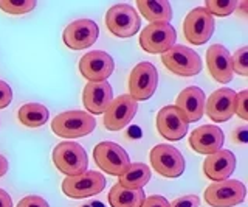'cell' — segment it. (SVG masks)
<instances>
[{
	"mask_svg": "<svg viewBox=\"0 0 248 207\" xmlns=\"http://www.w3.org/2000/svg\"><path fill=\"white\" fill-rule=\"evenodd\" d=\"M96 126L95 117L85 111H67L58 114L51 121L53 133L65 139H76L90 134Z\"/></svg>",
	"mask_w": 248,
	"mask_h": 207,
	"instance_id": "1",
	"label": "cell"
},
{
	"mask_svg": "<svg viewBox=\"0 0 248 207\" xmlns=\"http://www.w3.org/2000/svg\"><path fill=\"white\" fill-rule=\"evenodd\" d=\"M53 162L61 173L67 176H78L87 172L89 156L79 143L61 142L53 150Z\"/></svg>",
	"mask_w": 248,
	"mask_h": 207,
	"instance_id": "2",
	"label": "cell"
},
{
	"mask_svg": "<svg viewBox=\"0 0 248 207\" xmlns=\"http://www.w3.org/2000/svg\"><path fill=\"white\" fill-rule=\"evenodd\" d=\"M106 25L107 30L116 37H130L135 36L141 25L138 13L134 6L127 3L113 5L106 14Z\"/></svg>",
	"mask_w": 248,
	"mask_h": 207,
	"instance_id": "3",
	"label": "cell"
},
{
	"mask_svg": "<svg viewBox=\"0 0 248 207\" xmlns=\"http://www.w3.org/2000/svg\"><path fill=\"white\" fill-rule=\"evenodd\" d=\"M161 63L168 70L180 76H194L202 70V59L196 50L185 45H174L161 55Z\"/></svg>",
	"mask_w": 248,
	"mask_h": 207,
	"instance_id": "4",
	"label": "cell"
},
{
	"mask_svg": "<svg viewBox=\"0 0 248 207\" xmlns=\"http://www.w3.org/2000/svg\"><path fill=\"white\" fill-rule=\"evenodd\" d=\"M177 41L175 28L168 22L147 25L140 34V45L141 49L152 55H163L169 49H172Z\"/></svg>",
	"mask_w": 248,
	"mask_h": 207,
	"instance_id": "5",
	"label": "cell"
},
{
	"mask_svg": "<svg viewBox=\"0 0 248 207\" xmlns=\"http://www.w3.org/2000/svg\"><path fill=\"white\" fill-rule=\"evenodd\" d=\"M247 189L240 181L227 179L211 184L205 190V201L211 207H232L244 203Z\"/></svg>",
	"mask_w": 248,
	"mask_h": 207,
	"instance_id": "6",
	"label": "cell"
},
{
	"mask_svg": "<svg viewBox=\"0 0 248 207\" xmlns=\"http://www.w3.org/2000/svg\"><path fill=\"white\" fill-rule=\"evenodd\" d=\"M106 178L98 172L87 170L78 176H67L62 181V191L64 195L73 199H84L89 196H95L104 190Z\"/></svg>",
	"mask_w": 248,
	"mask_h": 207,
	"instance_id": "7",
	"label": "cell"
},
{
	"mask_svg": "<svg viewBox=\"0 0 248 207\" xmlns=\"http://www.w3.org/2000/svg\"><path fill=\"white\" fill-rule=\"evenodd\" d=\"M93 157L101 170L112 176L123 174L130 165L129 155L115 142L98 143L93 150Z\"/></svg>",
	"mask_w": 248,
	"mask_h": 207,
	"instance_id": "8",
	"label": "cell"
},
{
	"mask_svg": "<svg viewBox=\"0 0 248 207\" xmlns=\"http://www.w3.org/2000/svg\"><path fill=\"white\" fill-rule=\"evenodd\" d=\"M158 84V72L152 63L143 61L134 67L130 76H129V90L130 97L135 102H144L149 100L157 89Z\"/></svg>",
	"mask_w": 248,
	"mask_h": 207,
	"instance_id": "9",
	"label": "cell"
},
{
	"mask_svg": "<svg viewBox=\"0 0 248 207\" xmlns=\"http://www.w3.org/2000/svg\"><path fill=\"white\" fill-rule=\"evenodd\" d=\"M214 17L209 14L203 6L194 8L183 22V34L186 41L192 45H202L209 41L214 33Z\"/></svg>",
	"mask_w": 248,
	"mask_h": 207,
	"instance_id": "10",
	"label": "cell"
},
{
	"mask_svg": "<svg viewBox=\"0 0 248 207\" xmlns=\"http://www.w3.org/2000/svg\"><path fill=\"white\" fill-rule=\"evenodd\" d=\"M152 168L163 178H178L185 172L183 155L172 145L161 143L151 151Z\"/></svg>",
	"mask_w": 248,
	"mask_h": 207,
	"instance_id": "11",
	"label": "cell"
},
{
	"mask_svg": "<svg viewBox=\"0 0 248 207\" xmlns=\"http://www.w3.org/2000/svg\"><path fill=\"white\" fill-rule=\"evenodd\" d=\"M99 28L90 19H78L68 24L62 33V41L70 50H85L96 42Z\"/></svg>",
	"mask_w": 248,
	"mask_h": 207,
	"instance_id": "12",
	"label": "cell"
},
{
	"mask_svg": "<svg viewBox=\"0 0 248 207\" xmlns=\"http://www.w3.org/2000/svg\"><path fill=\"white\" fill-rule=\"evenodd\" d=\"M115 70V61L106 52L93 50L79 61V72L90 83L106 81Z\"/></svg>",
	"mask_w": 248,
	"mask_h": 207,
	"instance_id": "13",
	"label": "cell"
},
{
	"mask_svg": "<svg viewBox=\"0 0 248 207\" xmlns=\"http://www.w3.org/2000/svg\"><path fill=\"white\" fill-rule=\"evenodd\" d=\"M237 94L228 87L214 90L205 102V112L214 123L230 120L236 114Z\"/></svg>",
	"mask_w": 248,
	"mask_h": 207,
	"instance_id": "14",
	"label": "cell"
},
{
	"mask_svg": "<svg viewBox=\"0 0 248 207\" xmlns=\"http://www.w3.org/2000/svg\"><path fill=\"white\" fill-rule=\"evenodd\" d=\"M138 103L130 95L124 94L115 98L104 112V125L108 131H120L126 128L135 117Z\"/></svg>",
	"mask_w": 248,
	"mask_h": 207,
	"instance_id": "15",
	"label": "cell"
},
{
	"mask_svg": "<svg viewBox=\"0 0 248 207\" xmlns=\"http://www.w3.org/2000/svg\"><path fill=\"white\" fill-rule=\"evenodd\" d=\"M205 94L197 86H189L183 89L175 100V108L182 114L186 123H194L203 117L205 112Z\"/></svg>",
	"mask_w": 248,
	"mask_h": 207,
	"instance_id": "16",
	"label": "cell"
},
{
	"mask_svg": "<svg viewBox=\"0 0 248 207\" xmlns=\"http://www.w3.org/2000/svg\"><path fill=\"white\" fill-rule=\"evenodd\" d=\"M157 129L168 140H182L188 133V123L174 104L161 108L157 114Z\"/></svg>",
	"mask_w": 248,
	"mask_h": 207,
	"instance_id": "17",
	"label": "cell"
},
{
	"mask_svg": "<svg viewBox=\"0 0 248 207\" xmlns=\"http://www.w3.org/2000/svg\"><path fill=\"white\" fill-rule=\"evenodd\" d=\"M191 148L199 155H213L223 147V131L216 125H203L196 128L189 136Z\"/></svg>",
	"mask_w": 248,
	"mask_h": 207,
	"instance_id": "18",
	"label": "cell"
},
{
	"mask_svg": "<svg viewBox=\"0 0 248 207\" xmlns=\"http://www.w3.org/2000/svg\"><path fill=\"white\" fill-rule=\"evenodd\" d=\"M113 102V90L107 81L87 83L82 92V103L87 112L104 114Z\"/></svg>",
	"mask_w": 248,
	"mask_h": 207,
	"instance_id": "19",
	"label": "cell"
},
{
	"mask_svg": "<svg viewBox=\"0 0 248 207\" xmlns=\"http://www.w3.org/2000/svg\"><path fill=\"white\" fill-rule=\"evenodd\" d=\"M208 70L217 83L227 84L232 80V63L230 52L220 44H213L206 50Z\"/></svg>",
	"mask_w": 248,
	"mask_h": 207,
	"instance_id": "20",
	"label": "cell"
},
{
	"mask_svg": "<svg viewBox=\"0 0 248 207\" xmlns=\"http://www.w3.org/2000/svg\"><path fill=\"white\" fill-rule=\"evenodd\" d=\"M236 170V156L230 150H219L203 160V173L216 182L227 181Z\"/></svg>",
	"mask_w": 248,
	"mask_h": 207,
	"instance_id": "21",
	"label": "cell"
},
{
	"mask_svg": "<svg viewBox=\"0 0 248 207\" xmlns=\"http://www.w3.org/2000/svg\"><path fill=\"white\" fill-rule=\"evenodd\" d=\"M146 195L143 189H127L113 184L108 191V204L112 207H141Z\"/></svg>",
	"mask_w": 248,
	"mask_h": 207,
	"instance_id": "22",
	"label": "cell"
},
{
	"mask_svg": "<svg viewBox=\"0 0 248 207\" xmlns=\"http://www.w3.org/2000/svg\"><path fill=\"white\" fill-rule=\"evenodd\" d=\"M137 8L151 24H160L172 19V8L168 0H137Z\"/></svg>",
	"mask_w": 248,
	"mask_h": 207,
	"instance_id": "23",
	"label": "cell"
},
{
	"mask_svg": "<svg viewBox=\"0 0 248 207\" xmlns=\"http://www.w3.org/2000/svg\"><path fill=\"white\" fill-rule=\"evenodd\" d=\"M151 168L149 165L146 164H130L127 167V170L124 172L123 174H120L118 178V184L123 187H127V189H143L147 182L151 181Z\"/></svg>",
	"mask_w": 248,
	"mask_h": 207,
	"instance_id": "24",
	"label": "cell"
},
{
	"mask_svg": "<svg viewBox=\"0 0 248 207\" xmlns=\"http://www.w3.org/2000/svg\"><path fill=\"white\" fill-rule=\"evenodd\" d=\"M19 120L28 128H41L48 121V109L39 103H27L19 109Z\"/></svg>",
	"mask_w": 248,
	"mask_h": 207,
	"instance_id": "25",
	"label": "cell"
},
{
	"mask_svg": "<svg viewBox=\"0 0 248 207\" xmlns=\"http://www.w3.org/2000/svg\"><path fill=\"white\" fill-rule=\"evenodd\" d=\"M36 8V0H0V10L14 16L31 13Z\"/></svg>",
	"mask_w": 248,
	"mask_h": 207,
	"instance_id": "26",
	"label": "cell"
},
{
	"mask_svg": "<svg viewBox=\"0 0 248 207\" xmlns=\"http://www.w3.org/2000/svg\"><path fill=\"white\" fill-rule=\"evenodd\" d=\"M203 8L211 14V16H219L225 17L230 16L231 13H234L237 8V2L236 0H206Z\"/></svg>",
	"mask_w": 248,
	"mask_h": 207,
	"instance_id": "27",
	"label": "cell"
},
{
	"mask_svg": "<svg viewBox=\"0 0 248 207\" xmlns=\"http://www.w3.org/2000/svg\"><path fill=\"white\" fill-rule=\"evenodd\" d=\"M231 63H232V72L247 76L248 75V47L239 49L234 53V56H231Z\"/></svg>",
	"mask_w": 248,
	"mask_h": 207,
	"instance_id": "28",
	"label": "cell"
},
{
	"mask_svg": "<svg viewBox=\"0 0 248 207\" xmlns=\"http://www.w3.org/2000/svg\"><path fill=\"white\" fill-rule=\"evenodd\" d=\"M236 114L242 120H248V90H242L240 94H237Z\"/></svg>",
	"mask_w": 248,
	"mask_h": 207,
	"instance_id": "29",
	"label": "cell"
},
{
	"mask_svg": "<svg viewBox=\"0 0 248 207\" xmlns=\"http://www.w3.org/2000/svg\"><path fill=\"white\" fill-rule=\"evenodd\" d=\"M199 206H200V198L197 195L180 196L169 204V207H199Z\"/></svg>",
	"mask_w": 248,
	"mask_h": 207,
	"instance_id": "30",
	"label": "cell"
},
{
	"mask_svg": "<svg viewBox=\"0 0 248 207\" xmlns=\"http://www.w3.org/2000/svg\"><path fill=\"white\" fill-rule=\"evenodd\" d=\"M17 207H50V206L42 196L31 195V196L22 198L19 201V204H17Z\"/></svg>",
	"mask_w": 248,
	"mask_h": 207,
	"instance_id": "31",
	"label": "cell"
},
{
	"mask_svg": "<svg viewBox=\"0 0 248 207\" xmlns=\"http://www.w3.org/2000/svg\"><path fill=\"white\" fill-rule=\"evenodd\" d=\"M13 102V89L5 81L0 80V109L6 108Z\"/></svg>",
	"mask_w": 248,
	"mask_h": 207,
	"instance_id": "32",
	"label": "cell"
},
{
	"mask_svg": "<svg viewBox=\"0 0 248 207\" xmlns=\"http://www.w3.org/2000/svg\"><path fill=\"white\" fill-rule=\"evenodd\" d=\"M141 207H169V201L165 196L152 195V196L144 199V203L141 204Z\"/></svg>",
	"mask_w": 248,
	"mask_h": 207,
	"instance_id": "33",
	"label": "cell"
},
{
	"mask_svg": "<svg viewBox=\"0 0 248 207\" xmlns=\"http://www.w3.org/2000/svg\"><path fill=\"white\" fill-rule=\"evenodd\" d=\"M0 207H13V199L5 190L0 189Z\"/></svg>",
	"mask_w": 248,
	"mask_h": 207,
	"instance_id": "34",
	"label": "cell"
},
{
	"mask_svg": "<svg viewBox=\"0 0 248 207\" xmlns=\"http://www.w3.org/2000/svg\"><path fill=\"white\" fill-rule=\"evenodd\" d=\"M247 137H248L247 128H239L237 131L234 133V142H242V143H245L247 142Z\"/></svg>",
	"mask_w": 248,
	"mask_h": 207,
	"instance_id": "35",
	"label": "cell"
},
{
	"mask_svg": "<svg viewBox=\"0 0 248 207\" xmlns=\"http://www.w3.org/2000/svg\"><path fill=\"white\" fill-rule=\"evenodd\" d=\"M6 172H8V160L5 156L0 155V178H3Z\"/></svg>",
	"mask_w": 248,
	"mask_h": 207,
	"instance_id": "36",
	"label": "cell"
}]
</instances>
